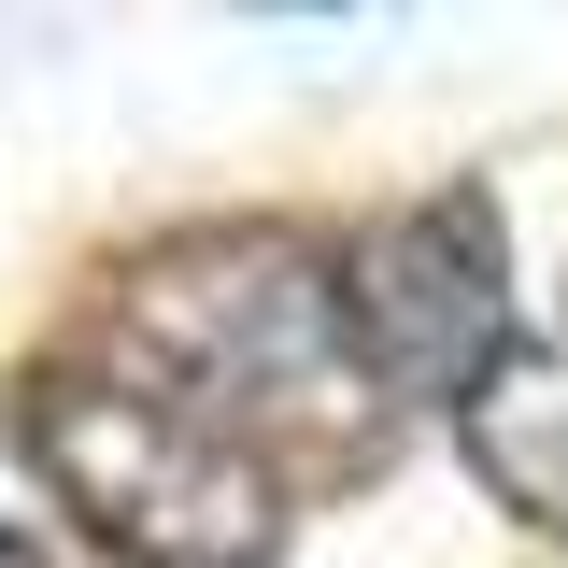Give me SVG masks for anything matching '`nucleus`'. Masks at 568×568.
I'll list each match as a JSON object with an SVG mask.
<instances>
[{"instance_id": "nucleus-1", "label": "nucleus", "mask_w": 568, "mask_h": 568, "mask_svg": "<svg viewBox=\"0 0 568 568\" xmlns=\"http://www.w3.org/2000/svg\"><path fill=\"white\" fill-rule=\"evenodd\" d=\"M497 327H511V298H497V213L484 200H413L342 256V342L398 398H440V413L484 398Z\"/></svg>"}, {"instance_id": "nucleus-2", "label": "nucleus", "mask_w": 568, "mask_h": 568, "mask_svg": "<svg viewBox=\"0 0 568 568\" xmlns=\"http://www.w3.org/2000/svg\"><path fill=\"white\" fill-rule=\"evenodd\" d=\"M129 327L171 369H200V384H256V369H298V355L342 327V271L313 284L298 242L271 227H242V242H185V256H156L129 284Z\"/></svg>"}, {"instance_id": "nucleus-3", "label": "nucleus", "mask_w": 568, "mask_h": 568, "mask_svg": "<svg viewBox=\"0 0 568 568\" xmlns=\"http://www.w3.org/2000/svg\"><path fill=\"white\" fill-rule=\"evenodd\" d=\"M43 455L100 497V526H129L142 555H256V484H242L185 413H156V398L58 413V426H43Z\"/></svg>"}]
</instances>
